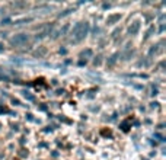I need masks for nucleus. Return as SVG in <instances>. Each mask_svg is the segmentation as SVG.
Returning <instances> with one entry per match:
<instances>
[{
  "label": "nucleus",
  "instance_id": "nucleus-1",
  "mask_svg": "<svg viewBox=\"0 0 166 160\" xmlns=\"http://www.w3.org/2000/svg\"><path fill=\"white\" fill-rule=\"evenodd\" d=\"M87 31H89V24L87 22H79V24L74 25V28L71 29V38L74 42H80L82 39L87 35Z\"/></svg>",
  "mask_w": 166,
  "mask_h": 160
},
{
  "label": "nucleus",
  "instance_id": "nucleus-2",
  "mask_svg": "<svg viewBox=\"0 0 166 160\" xmlns=\"http://www.w3.org/2000/svg\"><path fill=\"white\" fill-rule=\"evenodd\" d=\"M28 39H29V37L26 33H18V35H15V37L10 39V44L15 45V47H22L24 44L28 42Z\"/></svg>",
  "mask_w": 166,
  "mask_h": 160
},
{
  "label": "nucleus",
  "instance_id": "nucleus-3",
  "mask_svg": "<svg viewBox=\"0 0 166 160\" xmlns=\"http://www.w3.org/2000/svg\"><path fill=\"white\" fill-rule=\"evenodd\" d=\"M140 26H141V25H140V22H138V20H136V22H133V24L130 25V28H128V32L131 33V35H136V33L138 32Z\"/></svg>",
  "mask_w": 166,
  "mask_h": 160
},
{
  "label": "nucleus",
  "instance_id": "nucleus-4",
  "mask_svg": "<svg viewBox=\"0 0 166 160\" xmlns=\"http://www.w3.org/2000/svg\"><path fill=\"white\" fill-rule=\"evenodd\" d=\"M119 18H121V15H112V16H109V18L106 19V24H109V25L115 24V22H117Z\"/></svg>",
  "mask_w": 166,
  "mask_h": 160
},
{
  "label": "nucleus",
  "instance_id": "nucleus-5",
  "mask_svg": "<svg viewBox=\"0 0 166 160\" xmlns=\"http://www.w3.org/2000/svg\"><path fill=\"white\" fill-rule=\"evenodd\" d=\"M117 57H118V54H114L112 57H109V60H108V66L109 67H112L115 64V61H117Z\"/></svg>",
  "mask_w": 166,
  "mask_h": 160
},
{
  "label": "nucleus",
  "instance_id": "nucleus-6",
  "mask_svg": "<svg viewBox=\"0 0 166 160\" xmlns=\"http://www.w3.org/2000/svg\"><path fill=\"white\" fill-rule=\"evenodd\" d=\"M82 56H87V57H90V56H92V51H90V50H86V51L82 52Z\"/></svg>",
  "mask_w": 166,
  "mask_h": 160
},
{
  "label": "nucleus",
  "instance_id": "nucleus-7",
  "mask_svg": "<svg viewBox=\"0 0 166 160\" xmlns=\"http://www.w3.org/2000/svg\"><path fill=\"white\" fill-rule=\"evenodd\" d=\"M99 58H101V57L98 56V57H96V58H95V60H93V64H95V66H99V63H101V60H99Z\"/></svg>",
  "mask_w": 166,
  "mask_h": 160
}]
</instances>
